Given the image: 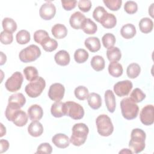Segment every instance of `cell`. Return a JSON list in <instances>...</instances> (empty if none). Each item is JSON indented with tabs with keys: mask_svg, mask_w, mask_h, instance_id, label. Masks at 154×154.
Listing matches in <instances>:
<instances>
[{
	"mask_svg": "<svg viewBox=\"0 0 154 154\" xmlns=\"http://www.w3.org/2000/svg\"><path fill=\"white\" fill-rule=\"evenodd\" d=\"M146 137V133L141 129H132L131 134V140L129 142V147L132 153H138L144 149Z\"/></svg>",
	"mask_w": 154,
	"mask_h": 154,
	"instance_id": "cell-1",
	"label": "cell"
},
{
	"mask_svg": "<svg viewBox=\"0 0 154 154\" xmlns=\"http://www.w3.org/2000/svg\"><path fill=\"white\" fill-rule=\"evenodd\" d=\"M72 131V134L70 138V143L75 146H80L84 144L89 132L88 126L85 123H76L73 125Z\"/></svg>",
	"mask_w": 154,
	"mask_h": 154,
	"instance_id": "cell-2",
	"label": "cell"
},
{
	"mask_svg": "<svg viewBox=\"0 0 154 154\" xmlns=\"http://www.w3.org/2000/svg\"><path fill=\"white\" fill-rule=\"evenodd\" d=\"M120 108L123 117L127 120L135 119L139 111L137 103L134 102L130 97H125L121 100Z\"/></svg>",
	"mask_w": 154,
	"mask_h": 154,
	"instance_id": "cell-3",
	"label": "cell"
},
{
	"mask_svg": "<svg viewBox=\"0 0 154 154\" xmlns=\"http://www.w3.org/2000/svg\"><path fill=\"white\" fill-rule=\"evenodd\" d=\"M5 116L8 121L13 122L18 127H22L28 122V116L24 111L20 109H15L7 107L5 111Z\"/></svg>",
	"mask_w": 154,
	"mask_h": 154,
	"instance_id": "cell-4",
	"label": "cell"
},
{
	"mask_svg": "<svg viewBox=\"0 0 154 154\" xmlns=\"http://www.w3.org/2000/svg\"><path fill=\"white\" fill-rule=\"evenodd\" d=\"M97 132L103 137H108L112 134L114 126L111 119L106 114L99 115L96 120Z\"/></svg>",
	"mask_w": 154,
	"mask_h": 154,
	"instance_id": "cell-5",
	"label": "cell"
},
{
	"mask_svg": "<svg viewBox=\"0 0 154 154\" xmlns=\"http://www.w3.org/2000/svg\"><path fill=\"white\" fill-rule=\"evenodd\" d=\"M45 87V80L43 78L38 76L37 78L34 81H30V82L26 85L25 91L29 97L35 98L42 94Z\"/></svg>",
	"mask_w": 154,
	"mask_h": 154,
	"instance_id": "cell-6",
	"label": "cell"
},
{
	"mask_svg": "<svg viewBox=\"0 0 154 154\" xmlns=\"http://www.w3.org/2000/svg\"><path fill=\"white\" fill-rule=\"evenodd\" d=\"M41 55L40 48L35 45H31L20 51L19 57L23 63H29L35 61Z\"/></svg>",
	"mask_w": 154,
	"mask_h": 154,
	"instance_id": "cell-7",
	"label": "cell"
},
{
	"mask_svg": "<svg viewBox=\"0 0 154 154\" xmlns=\"http://www.w3.org/2000/svg\"><path fill=\"white\" fill-rule=\"evenodd\" d=\"M66 116L71 117L74 120H80L84 116V109L79 103L73 101L64 102Z\"/></svg>",
	"mask_w": 154,
	"mask_h": 154,
	"instance_id": "cell-8",
	"label": "cell"
},
{
	"mask_svg": "<svg viewBox=\"0 0 154 154\" xmlns=\"http://www.w3.org/2000/svg\"><path fill=\"white\" fill-rule=\"evenodd\" d=\"M23 77L19 72H16L7 79L5 83L6 89L10 92H16L21 88Z\"/></svg>",
	"mask_w": 154,
	"mask_h": 154,
	"instance_id": "cell-9",
	"label": "cell"
},
{
	"mask_svg": "<svg viewBox=\"0 0 154 154\" xmlns=\"http://www.w3.org/2000/svg\"><path fill=\"white\" fill-rule=\"evenodd\" d=\"M140 119L141 123L146 126L151 125L154 122V108L153 105H147L141 110Z\"/></svg>",
	"mask_w": 154,
	"mask_h": 154,
	"instance_id": "cell-10",
	"label": "cell"
},
{
	"mask_svg": "<svg viewBox=\"0 0 154 154\" xmlns=\"http://www.w3.org/2000/svg\"><path fill=\"white\" fill-rule=\"evenodd\" d=\"M132 87L133 85L131 81L129 80H124L115 84L113 89L117 96L119 97H123L129 94Z\"/></svg>",
	"mask_w": 154,
	"mask_h": 154,
	"instance_id": "cell-11",
	"label": "cell"
},
{
	"mask_svg": "<svg viewBox=\"0 0 154 154\" xmlns=\"http://www.w3.org/2000/svg\"><path fill=\"white\" fill-rule=\"evenodd\" d=\"M65 93V88L63 84L60 83H54L52 84L48 91L49 97L54 101H60L63 99Z\"/></svg>",
	"mask_w": 154,
	"mask_h": 154,
	"instance_id": "cell-12",
	"label": "cell"
},
{
	"mask_svg": "<svg viewBox=\"0 0 154 154\" xmlns=\"http://www.w3.org/2000/svg\"><path fill=\"white\" fill-rule=\"evenodd\" d=\"M56 13L55 6L51 2H47L42 5L39 10V14L41 18L49 20L52 19Z\"/></svg>",
	"mask_w": 154,
	"mask_h": 154,
	"instance_id": "cell-13",
	"label": "cell"
},
{
	"mask_svg": "<svg viewBox=\"0 0 154 154\" xmlns=\"http://www.w3.org/2000/svg\"><path fill=\"white\" fill-rule=\"evenodd\" d=\"M7 106L13 109H20L26 103V98L21 93L11 95L8 98Z\"/></svg>",
	"mask_w": 154,
	"mask_h": 154,
	"instance_id": "cell-14",
	"label": "cell"
},
{
	"mask_svg": "<svg viewBox=\"0 0 154 154\" xmlns=\"http://www.w3.org/2000/svg\"><path fill=\"white\" fill-rule=\"evenodd\" d=\"M53 144L60 149H65L70 144V139L67 135L64 134H57L52 138Z\"/></svg>",
	"mask_w": 154,
	"mask_h": 154,
	"instance_id": "cell-15",
	"label": "cell"
},
{
	"mask_svg": "<svg viewBox=\"0 0 154 154\" xmlns=\"http://www.w3.org/2000/svg\"><path fill=\"white\" fill-rule=\"evenodd\" d=\"M86 19L84 14L80 11H76L73 13L69 19V23L73 29H79L81 28L82 24Z\"/></svg>",
	"mask_w": 154,
	"mask_h": 154,
	"instance_id": "cell-16",
	"label": "cell"
},
{
	"mask_svg": "<svg viewBox=\"0 0 154 154\" xmlns=\"http://www.w3.org/2000/svg\"><path fill=\"white\" fill-rule=\"evenodd\" d=\"M28 116L31 121L40 120L43 116V109L38 105H32L28 109Z\"/></svg>",
	"mask_w": 154,
	"mask_h": 154,
	"instance_id": "cell-17",
	"label": "cell"
},
{
	"mask_svg": "<svg viewBox=\"0 0 154 154\" xmlns=\"http://www.w3.org/2000/svg\"><path fill=\"white\" fill-rule=\"evenodd\" d=\"M105 101L106 108L108 111L112 113L114 112L116 106V97L114 94V93L111 90H107L105 92Z\"/></svg>",
	"mask_w": 154,
	"mask_h": 154,
	"instance_id": "cell-18",
	"label": "cell"
},
{
	"mask_svg": "<svg viewBox=\"0 0 154 154\" xmlns=\"http://www.w3.org/2000/svg\"><path fill=\"white\" fill-rule=\"evenodd\" d=\"M55 63L61 66H66L70 63V55L65 50H61L57 52L54 56Z\"/></svg>",
	"mask_w": 154,
	"mask_h": 154,
	"instance_id": "cell-19",
	"label": "cell"
},
{
	"mask_svg": "<svg viewBox=\"0 0 154 154\" xmlns=\"http://www.w3.org/2000/svg\"><path fill=\"white\" fill-rule=\"evenodd\" d=\"M28 132L32 137H40L43 132V125L38 121H32L28 126Z\"/></svg>",
	"mask_w": 154,
	"mask_h": 154,
	"instance_id": "cell-20",
	"label": "cell"
},
{
	"mask_svg": "<svg viewBox=\"0 0 154 154\" xmlns=\"http://www.w3.org/2000/svg\"><path fill=\"white\" fill-rule=\"evenodd\" d=\"M84 45L85 47L91 52H96L100 49V42L96 37H90L85 40Z\"/></svg>",
	"mask_w": 154,
	"mask_h": 154,
	"instance_id": "cell-21",
	"label": "cell"
},
{
	"mask_svg": "<svg viewBox=\"0 0 154 154\" xmlns=\"http://www.w3.org/2000/svg\"><path fill=\"white\" fill-rule=\"evenodd\" d=\"M51 112L54 117L57 118L66 116L64 103L61 101H56L54 102L51 106Z\"/></svg>",
	"mask_w": 154,
	"mask_h": 154,
	"instance_id": "cell-22",
	"label": "cell"
},
{
	"mask_svg": "<svg viewBox=\"0 0 154 154\" xmlns=\"http://www.w3.org/2000/svg\"><path fill=\"white\" fill-rule=\"evenodd\" d=\"M51 32L55 38L61 39L67 35V29L64 25L61 23H57L52 26Z\"/></svg>",
	"mask_w": 154,
	"mask_h": 154,
	"instance_id": "cell-23",
	"label": "cell"
},
{
	"mask_svg": "<svg viewBox=\"0 0 154 154\" xmlns=\"http://www.w3.org/2000/svg\"><path fill=\"white\" fill-rule=\"evenodd\" d=\"M87 102L90 107L93 109H99L102 105L100 96L96 93H91L87 97Z\"/></svg>",
	"mask_w": 154,
	"mask_h": 154,
	"instance_id": "cell-24",
	"label": "cell"
},
{
	"mask_svg": "<svg viewBox=\"0 0 154 154\" xmlns=\"http://www.w3.org/2000/svg\"><path fill=\"white\" fill-rule=\"evenodd\" d=\"M83 31L89 35L94 34L97 29V25L90 18H86L83 22L81 28Z\"/></svg>",
	"mask_w": 154,
	"mask_h": 154,
	"instance_id": "cell-25",
	"label": "cell"
},
{
	"mask_svg": "<svg viewBox=\"0 0 154 154\" xmlns=\"http://www.w3.org/2000/svg\"><path fill=\"white\" fill-rule=\"evenodd\" d=\"M136 28L132 23H127L123 25L120 29L122 36L126 39L133 38L136 34Z\"/></svg>",
	"mask_w": 154,
	"mask_h": 154,
	"instance_id": "cell-26",
	"label": "cell"
},
{
	"mask_svg": "<svg viewBox=\"0 0 154 154\" xmlns=\"http://www.w3.org/2000/svg\"><path fill=\"white\" fill-rule=\"evenodd\" d=\"M99 23L104 28L106 29H111L116 25L117 19L113 14L107 13Z\"/></svg>",
	"mask_w": 154,
	"mask_h": 154,
	"instance_id": "cell-27",
	"label": "cell"
},
{
	"mask_svg": "<svg viewBox=\"0 0 154 154\" xmlns=\"http://www.w3.org/2000/svg\"><path fill=\"white\" fill-rule=\"evenodd\" d=\"M139 28L143 33H149L153 29V22L152 20L149 17H143L139 22Z\"/></svg>",
	"mask_w": 154,
	"mask_h": 154,
	"instance_id": "cell-28",
	"label": "cell"
},
{
	"mask_svg": "<svg viewBox=\"0 0 154 154\" xmlns=\"http://www.w3.org/2000/svg\"><path fill=\"white\" fill-rule=\"evenodd\" d=\"M122 65L118 62H111L108 66V72L113 77L118 78L123 74Z\"/></svg>",
	"mask_w": 154,
	"mask_h": 154,
	"instance_id": "cell-29",
	"label": "cell"
},
{
	"mask_svg": "<svg viewBox=\"0 0 154 154\" xmlns=\"http://www.w3.org/2000/svg\"><path fill=\"white\" fill-rule=\"evenodd\" d=\"M90 64L91 67L96 71L99 72L104 69L105 63L103 58L100 55H95L91 60Z\"/></svg>",
	"mask_w": 154,
	"mask_h": 154,
	"instance_id": "cell-30",
	"label": "cell"
},
{
	"mask_svg": "<svg viewBox=\"0 0 154 154\" xmlns=\"http://www.w3.org/2000/svg\"><path fill=\"white\" fill-rule=\"evenodd\" d=\"M106 57L110 62H117L121 59L122 53L119 48L112 47L108 49Z\"/></svg>",
	"mask_w": 154,
	"mask_h": 154,
	"instance_id": "cell-31",
	"label": "cell"
},
{
	"mask_svg": "<svg viewBox=\"0 0 154 154\" xmlns=\"http://www.w3.org/2000/svg\"><path fill=\"white\" fill-rule=\"evenodd\" d=\"M40 45L45 51L49 52L55 51L58 47L57 42L49 37L45 38Z\"/></svg>",
	"mask_w": 154,
	"mask_h": 154,
	"instance_id": "cell-32",
	"label": "cell"
},
{
	"mask_svg": "<svg viewBox=\"0 0 154 154\" xmlns=\"http://www.w3.org/2000/svg\"><path fill=\"white\" fill-rule=\"evenodd\" d=\"M4 31L13 33L17 29L16 22L11 18L5 17L2 22Z\"/></svg>",
	"mask_w": 154,
	"mask_h": 154,
	"instance_id": "cell-33",
	"label": "cell"
},
{
	"mask_svg": "<svg viewBox=\"0 0 154 154\" xmlns=\"http://www.w3.org/2000/svg\"><path fill=\"white\" fill-rule=\"evenodd\" d=\"M141 67L140 65L137 63H131L130 64L126 69L127 76L131 79L136 78L140 73Z\"/></svg>",
	"mask_w": 154,
	"mask_h": 154,
	"instance_id": "cell-34",
	"label": "cell"
},
{
	"mask_svg": "<svg viewBox=\"0 0 154 154\" xmlns=\"http://www.w3.org/2000/svg\"><path fill=\"white\" fill-rule=\"evenodd\" d=\"M23 73L25 78L28 81H32L38 78V70L33 66H27L23 69Z\"/></svg>",
	"mask_w": 154,
	"mask_h": 154,
	"instance_id": "cell-35",
	"label": "cell"
},
{
	"mask_svg": "<svg viewBox=\"0 0 154 154\" xmlns=\"http://www.w3.org/2000/svg\"><path fill=\"white\" fill-rule=\"evenodd\" d=\"M16 38L17 42L19 44L25 45L30 41L31 35L28 31L25 29H22L16 34Z\"/></svg>",
	"mask_w": 154,
	"mask_h": 154,
	"instance_id": "cell-36",
	"label": "cell"
},
{
	"mask_svg": "<svg viewBox=\"0 0 154 154\" xmlns=\"http://www.w3.org/2000/svg\"><path fill=\"white\" fill-rule=\"evenodd\" d=\"M88 53L84 49H78L74 53V59L79 64L85 63L88 60Z\"/></svg>",
	"mask_w": 154,
	"mask_h": 154,
	"instance_id": "cell-37",
	"label": "cell"
},
{
	"mask_svg": "<svg viewBox=\"0 0 154 154\" xmlns=\"http://www.w3.org/2000/svg\"><path fill=\"white\" fill-rule=\"evenodd\" d=\"M116 37L111 33H106L104 34L102 38V42L103 46L106 49L114 47L116 43Z\"/></svg>",
	"mask_w": 154,
	"mask_h": 154,
	"instance_id": "cell-38",
	"label": "cell"
},
{
	"mask_svg": "<svg viewBox=\"0 0 154 154\" xmlns=\"http://www.w3.org/2000/svg\"><path fill=\"white\" fill-rule=\"evenodd\" d=\"M74 94L75 97L80 100H84L87 98L89 94L88 90L87 89V88L82 85H79L75 89Z\"/></svg>",
	"mask_w": 154,
	"mask_h": 154,
	"instance_id": "cell-39",
	"label": "cell"
},
{
	"mask_svg": "<svg viewBox=\"0 0 154 154\" xmlns=\"http://www.w3.org/2000/svg\"><path fill=\"white\" fill-rule=\"evenodd\" d=\"M130 98L134 102L139 103L142 102L146 98V94L139 88H135L131 93Z\"/></svg>",
	"mask_w": 154,
	"mask_h": 154,
	"instance_id": "cell-40",
	"label": "cell"
},
{
	"mask_svg": "<svg viewBox=\"0 0 154 154\" xmlns=\"http://www.w3.org/2000/svg\"><path fill=\"white\" fill-rule=\"evenodd\" d=\"M103 2L105 5L112 11H117L119 10L122 4V0H104Z\"/></svg>",
	"mask_w": 154,
	"mask_h": 154,
	"instance_id": "cell-41",
	"label": "cell"
},
{
	"mask_svg": "<svg viewBox=\"0 0 154 154\" xmlns=\"http://www.w3.org/2000/svg\"><path fill=\"white\" fill-rule=\"evenodd\" d=\"M108 12L102 6H98L96 7L93 12V18L98 22H100L102 19Z\"/></svg>",
	"mask_w": 154,
	"mask_h": 154,
	"instance_id": "cell-42",
	"label": "cell"
},
{
	"mask_svg": "<svg viewBox=\"0 0 154 154\" xmlns=\"http://www.w3.org/2000/svg\"><path fill=\"white\" fill-rule=\"evenodd\" d=\"M125 11L129 14H132L135 13L138 10L137 4L133 1H128L126 2L124 5Z\"/></svg>",
	"mask_w": 154,
	"mask_h": 154,
	"instance_id": "cell-43",
	"label": "cell"
},
{
	"mask_svg": "<svg viewBox=\"0 0 154 154\" xmlns=\"http://www.w3.org/2000/svg\"><path fill=\"white\" fill-rule=\"evenodd\" d=\"M34 41L39 44H41L42 42L47 37H49L48 32L45 30L39 29L36 31L34 34Z\"/></svg>",
	"mask_w": 154,
	"mask_h": 154,
	"instance_id": "cell-44",
	"label": "cell"
},
{
	"mask_svg": "<svg viewBox=\"0 0 154 154\" xmlns=\"http://www.w3.org/2000/svg\"><path fill=\"white\" fill-rule=\"evenodd\" d=\"M0 40L3 45H10L13 42V36L12 33L3 31L0 34Z\"/></svg>",
	"mask_w": 154,
	"mask_h": 154,
	"instance_id": "cell-45",
	"label": "cell"
},
{
	"mask_svg": "<svg viewBox=\"0 0 154 154\" xmlns=\"http://www.w3.org/2000/svg\"><path fill=\"white\" fill-rule=\"evenodd\" d=\"M52 152V147L48 143L40 144L37 149L35 153H47L50 154Z\"/></svg>",
	"mask_w": 154,
	"mask_h": 154,
	"instance_id": "cell-46",
	"label": "cell"
},
{
	"mask_svg": "<svg viewBox=\"0 0 154 154\" xmlns=\"http://www.w3.org/2000/svg\"><path fill=\"white\" fill-rule=\"evenodd\" d=\"M91 5V2L90 0H80L78 2V6L79 10L85 13L90 11Z\"/></svg>",
	"mask_w": 154,
	"mask_h": 154,
	"instance_id": "cell-47",
	"label": "cell"
},
{
	"mask_svg": "<svg viewBox=\"0 0 154 154\" xmlns=\"http://www.w3.org/2000/svg\"><path fill=\"white\" fill-rule=\"evenodd\" d=\"M77 4V1H61L63 8L66 11H70L75 8Z\"/></svg>",
	"mask_w": 154,
	"mask_h": 154,
	"instance_id": "cell-48",
	"label": "cell"
},
{
	"mask_svg": "<svg viewBox=\"0 0 154 154\" xmlns=\"http://www.w3.org/2000/svg\"><path fill=\"white\" fill-rule=\"evenodd\" d=\"M0 146H1L0 153H2L6 152L8 149L9 143L6 140L1 139V141H0Z\"/></svg>",
	"mask_w": 154,
	"mask_h": 154,
	"instance_id": "cell-49",
	"label": "cell"
},
{
	"mask_svg": "<svg viewBox=\"0 0 154 154\" xmlns=\"http://www.w3.org/2000/svg\"><path fill=\"white\" fill-rule=\"evenodd\" d=\"M1 63H0V64L1 66L4 64L7 61V57L6 55L2 52H1Z\"/></svg>",
	"mask_w": 154,
	"mask_h": 154,
	"instance_id": "cell-50",
	"label": "cell"
},
{
	"mask_svg": "<svg viewBox=\"0 0 154 154\" xmlns=\"http://www.w3.org/2000/svg\"><path fill=\"white\" fill-rule=\"evenodd\" d=\"M0 126H1V135H0V137H2L4 135L6 134V128L3 125L2 123H0Z\"/></svg>",
	"mask_w": 154,
	"mask_h": 154,
	"instance_id": "cell-51",
	"label": "cell"
},
{
	"mask_svg": "<svg viewBox=\"0 0 154 154\" xmlns=\"http://www.w3.org/2000/svg\"><path fill=\"white\" fill-rule=\"evenodd\" d=\"M119 153H125V154H132V152L131 149H123L119 152Z\"/></svg>",
	"mask_w": 154,
	"mask_h": 154,
	"instance_id": "cell-52",
	"label": "cell"
},
{
	"mask_svg": "<svg viewBox=\"0 0 154 154\" xmlns=\"http://www.w3.org/2000/svg\"><path fill=\"white\" fill-rule=\"evenodd\" d=\"M153 3L151 4L150 7L149 8V13L151 16L152 17H153Z\"/></svg>",
	"mask_w": 154,
	"mask_h": 154,
	"instance_id": "cell-53",
	"label": "cell"
}]
</instances>
